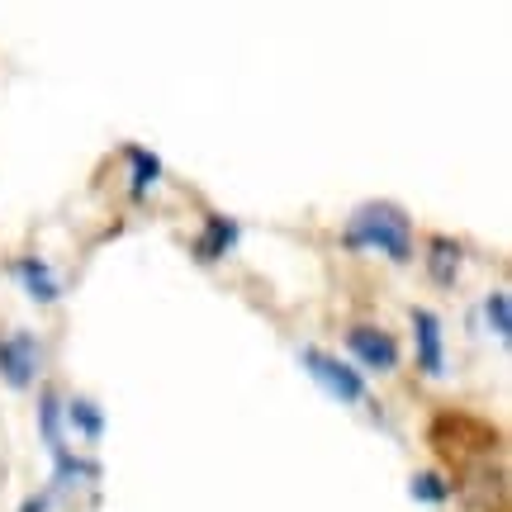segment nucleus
Returning <instances> with one entry per match:
<instances>
[{
	"label": "nucleus",
	"instance_id": "obj_1",
	"mask_svg": "<svg viewBox=\"0 0 512 512\" xmlns=\"http://www.w3.org/2000/svg\"><path fill=\"white\" fill-rule=\"evenodd\" d=\"M342 242L351 252H384L394 266H403V261H413V219L403 214L399 204L370 200L351 214Z\"/></svg>",
	"mask_w": 512,
	"mask_h": 512
},
{
	"label": "nucleus",
	"instance_id": "obj_2",
	"mask_svg": "<svg viewBox=\"0 0 512 512\" xmlns=\"http://www.w3.org/2000/svg\"><path fill=\"white\" fill-rule=\"evenodd\" d=\"M299 361H304V370L318 380V389L332 394L337 403H361L366 399V380H361V370L356 366H347V361H337V356H328V351H318V347H304L299 351Z\"/></svg>",
	"mask_w": 512,
	"mask_h": 512
},
{
	"label": "nucleus",
	"instance_id": "obj_3",
	"mask_svg": "<svg viewBox=\"0 0 512 512\" xmlns=\"http://www.w3.org/2000/svg\"><path fill=\"white\" fill-rule=\"evenodd\" d=\"M38 366H43V342H38L34 332L0 337V380L10 384V389H29Z\"/></svg>",
	"mask_w": 512,
	"mask_h": 512
},
{
	"label": "nucleus",
	"instance_id": "obj_4",
	"mask_svg": "<svg viewBox=\"0 0 512 512\" xmlns=\"http://www.w3.org/2000/svg\"><path fill=\"white\" fill-rule=\"evenodd\" d=\"M347 347H351V356H356L366 370H380V375L399 370V342H394L384 328L356 323V328H347Z\"/></svg>",
	"mask_w": 512,
	"mask_h": 512
},
{
	"label": "nucleus",
	"instance_id": "obj_5",
	"mask_svg": "<svg viewBox=\"0 0 512 512\" xmlns=\"http://www.w3.org/2000/svg\"><path fill=\"white\" fill-rule=\"evenodd\" d=\"M408 323H413V342H418V370L422 375H432L437 380L441 370H446V342H441V318L432 309H413L408 313Z\"/></svg>",
	"mask_w": 512,
	"mask_h": 512
},
{
	"label": "nucleus",
	"instance_id": "obj_6",
	"mask_svg": "<svg viewBox=\"0 0 512 512\" xmlns=\"http://www.w3.org/2000/svg\"><path fill=\"white\" fill-rule=\"evenodd\" d=\"M15 275L34 304H57V299H62V280H57V271L43 261V256H19Z\"/></svg>",
	"mask_w": 512,
	"mask_h": 512
},
{
	"label": "nucleus",
	"instance_id": "obj_7",
	"mask_svg": "<svg viewBox=\"0 0 512 512\" xmlns=\"http://www.w3.org/2000/svg\"><path fill=\"white\" fill-rule=\"evenodd\" d=\"M242 228L238 219H228V214H209L200 228V238H195V261H223V256L238 247Z\"/></svg>",
	"mask_w": 512,
	"mask_h": 512
},
{
	"label": "nucleus",
	"instance_id": "obj_8",
	"mask_svg": "<svg viewBox=\"0 0 512 512\" xmlns=\"http://www.w3.org/2000/svg\"><path fill=\"white\" fill-rule=\"evenodd\" d=\"M62 399H57V389H43L38 394V427H43V441H48V456H67V437H62Z\"/></svg>",
	"mask_w": 512,
	"mask_h": 512
},
{
	"label": "nucleus",
	"instance_id": "obj_9",
	"mask_svg": "<svg viewBox=\"0 0 512 512\" xmlns=\"http://www.w3.org/2000/svg\"><path fill=\"white\" fill-rule=\"evenodd\" d=\"M124 157H128V166H133L128 195H133V200H147V190H157V181H162V157L147 152V147H128Z\"/></svg>",
	"mask_w": 512,
	"mask_h": 512
},
{
	"label": "nucleus",
	"instance_id": "obj_10",
	"mask_svg": "<svg viewBox=\"0 0 512 512\" xmlns=\"http://www.w3.org/2000/svg\"><path fill=\"white\" fill-rule=\"evenodd\" d=\"M460 266H465V252H460L456 238H432V252H427V271L437 285H456Z\"/></svg>",
	"mask_w": 512,
	"mask_h": 512
},
{
	"label": "nucleus",
	"instance_id": "obj_11",
	"mask_svg": "<svg viewBox=\"0 0 512 512\" xmlns=\"http://www.w3.org/2000/svg\"><path fill=\"white\" fill-rule=\"evenodd\" d=\"M62 418H67V427H76V432H81V441H100V437H105V413H100V403H95V399L62 403Z\"/></svg>",
	"mask_w": 512,
	"mask_h": 512
},
{
	"label": "nucleus",
	"instance_id": "obj_12",
	"mask_svg": "<svg viewBox=\"0 0 512 512\" xmlns=\"http://www.w3.org/2000/svg\"><path fill=\"white\" fill-rule=\"evenodd\" d=\"M95 479H100V465H95V460L57 456V460H53V489H48V498L62 494L67 484H95Z\"/></svg>",
	"mask_w": 512,
	"mask_h": 512
},
{
	"label": "nucleus",
	"instance_id": "obj_13",
	"mask_svg": "<svg viewBox=\"0 0 512 512\" xmlns=\"http://www.w3.org/2000/svg\"><path fill=\"white\" fill-rule=\"evenodd\" d=\"M484 323L494 328L498 342H508V337H512V294L508 290H489V294H484Z\"/></svg>",
	"mask_w": 512,
	"mask_h": 512
},
{
	"label": "nucleus",
	"instance_id": "obj_14",
	"mask_svg": "<svg viewBox=\"0 0 512 512\" xmlns=\"http://www.w3.org/2000/svg\"><path fill=\"white\" fill-rule=\"evenodd\" d=\"M408 498H418V503H446L451 498V479L446 475H432V470H422V475L408 479Z\"/></svg>",
	"mask_w": 512,
	"mask_h": 512
}]
</instances>
